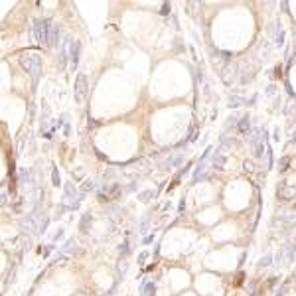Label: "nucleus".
<instances>
[{
  "label": "nucleus",
  "instance_id": "f257e3e1",
  "mask_svg": "<svg viewBox=\"0 0 296 296\" xmlns=\"http://www.w3.org/2000/svg\"><path fill=\"white\" fill-rule=\"evenodd\" d=\"M22 67L28 71V73H32V77L36 79L40 75V59L36 55H24L22 57Z\"/></svg>",
  "mask_w": 296,
  "mask_h": 296
},
{
  "label": "nucleus",
  "instance_id": "f03ea898",
  "mask_svg": "<svg viewBox=\"0 0 296 296\" xmlns=\"http://www.w3.org/2000/svg\"><path fill=\"white\" fill-rule=\"evenodd\" d=\"M85 97H87V79H85V75L81 73V75H77V79H75V101H77V103H83Z\"/></svg>",
  "mask_w": 296,
  "mask_h": 296
},
{
  "label": "nucleus",
  "instance_id": "7ed1b4c3",
  "mask_svg": "<svg viewBox=\"0 0 296 296\" xmlns=\"http://www.w3.org/2000/svg\"><path fill=\"white\" fill-rule=\"evenodd\" d=\"M48 22H36V38H38V42L44 46V44H49V36H48Z\"/></svg>",
  "mask_w": 296,
  "mask_h": 296
}]
</instances>
